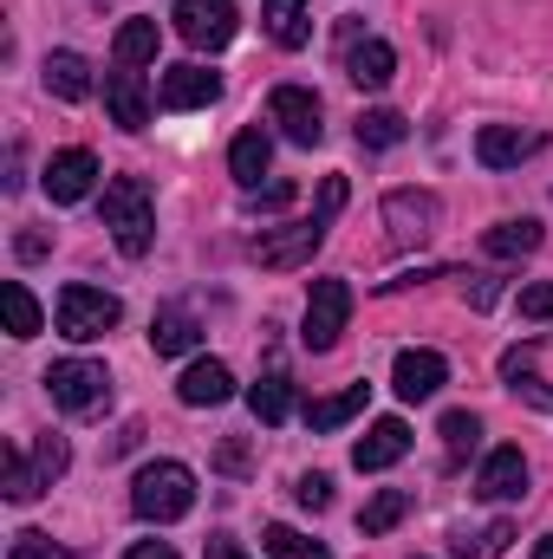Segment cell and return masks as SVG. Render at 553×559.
I'll return each mask as SVG.
<instances>
[{
    "label": "cell",
    "instance_id": "6da1fadb",
    "mask_svg": "<svg viewBox=\"0 0 553 559\" xmlns=\"http://www.w3.org/2000/svg\"><path fill=\"white\" fill-rule=\"evenodd\" d=\"M105 228L118 241V254L143 261L156 241V209H150V182L143 176H111L105 182Z\"/></svg>",
    "mask_w": 553,
    "mask_h": 559
},
{
    "label": "cell",
    "instance_id": "7a4b0ae2",
    "mask_svg": "<svg viewBox=\"0 0 553 559\" xmlns=\"http://www.w3.org/2000/svg\"><path fill=\"white\" fill-rule=\"evenodd\" d=\"M131 508H138V521H156V527L183 521L196 508V475L183 462H143L131 481Z\"/></svg>",
    "mask_w": 553,
    "mask_h": 559
},
{
    "label": "cell",
    "instance_id": "3957f363",
    "mask_svg": "<svg viewBox=\"0 0 553 559\" xmlns=\"http://www.w3.org/2000/svg\"><path fill=\"white\" fill-rule=\"evenodd\" d=\"M52 319H59V338H72V345H92V338H105V332H111V325L125 319V306H118V293H105V286H85V280H72V286L59 293Z\"/></svg>",
    "mask_w": 553,
    "mask_h": 559
},
{
    "label": "cell",
    "instance_id": "277c9868",
    "mask_svg": "<svg viewBox=\"0 0 553 559\" xmlns=\"http://www.w3.org/2000/svg\"><path fill=\"white\" fill-rule=\"evenodd\" d=\"M326 228H332V215H306V222H280V228H261V235L248 241V261H255V267H268V274L306 267V261L319 254Z\"/></svg>",
    "mask_w": 553,
    "mask_h": 559
},
{
    "label": "cell",
    "instance_id": "5b68a950",
    "mask_svg": "<svg viewBox=\"0 0 553 559\" xmlns=\"http://www.w3.org/2000/svg\"><path fill=\"white\" fill-rule=\"evenodd\" d=\"M46 397H52L66 417H92V411L111 397V371L92 365V358H59V365L46 371Z\"/></svg>",
    "mask_w": 553,
    "mask_h": 559
},
{
    "label": "cell",
    "instance_id": "8992f818",
    "mask_svg": "<svg viewBox=\"0 0 553 559\" xmlns=\"http://www.w3.org/2000/svg\"><path fill=\"white\" fill-rule=\"evenodd\" d=\"M345 319H352V286L345 280H313V293H306V352H332L339 345V332H345Z\"/></svg>",
    "mask_w": 553,
    "mask_h": 559
},
{
    "label": "cell",
    "instance_id": "52a82bcc",
    "mask_svg": "<svg viewBox=\"0 0 553 559\" xmlns=\"http://www.w3.org/2000/svg\"><path fill=\"white\" fill-rule=\"evenodd\" d=\"M176 33L196 46V52H222L228 39H235V26H242V13H235V0H176Z\"/></svg>",
    "mask_w": 553,
    "mask_h": 559
},
{
    "label": "cell",
    "instance_id": "ba28073f",
    "mask_svg": "<svg viewBox=\"0 0 553 559\" xmlns=\"http://www.w3.org/2000/svg\"><path fill=\"white\" fill-rule=\"evenodd\" d=\"M268 124H280V138L299 143V150H313L326 138V111H319V98L306 85H274L268 92Z\"/></svg>",
    "mask_w": 553,
    "mask_h": 559
},
{
    "label": "cell",
    "instance_id": "9c48e42d",
    "mask_svg": "<svg viewBox=\"0 0 553 559\" xmlns=\"http://www.w3.org/2000/svg\"><path fill=\"white\" fill-rule=\"evenodd\" d=\"M436 222H443V202H436L430 189H391V195H385V228H391V241H398V248L430 241V235H436Z\"/></svg>",
    "mask_w": 553,
    "mask_h": 559
},
{
    "label": "cell",
    "instance_id": "30bf717a",
    "mask_svg": "<svg viewBox=\"0 0 553 559\" xmlns=\"http://www.w3.org/2000/svg\"><path fill=\"white\" fill-rule=\"evenodd\" d=\"M411 455V423L404 417H378L358 442H352V468L358 475H378V468H391V462H404Z\"/></svg>",
    "mask_w": 553,
    "mask_h": 559
},
{
    "label": "cell",
    "instance_id": "8fae6325",
    "mask_svg": "<svg viewBox=\"0 0 553 559\" xmlns=\"http://www.w3.org/2000/svg\"><path fill=\"white\" fill-rule=\"evenodd\" d=\"M215 98H222V79L202 72V66H169L163 85H156V105H163V111H202V105H215Z\"/></svg>",
    "mask_w": 553,
    "mask_h": 559
},
{
    "label": "cell",
    "instance_id": "7c38bea8",
    "mask_svg": "<svg viewBox=\"0 0 553 559\" xmlns=\"http://www.w3.org/2000/svg\"><path fill=\"white\" fill-rule=\"evenodd\" d=\"M443 384H449V365H443V352H398L391 391H398L404 404H430Z\"/></svg>",
    "mask_w": 553,
    "mask_h": 559
},
{
    "label": "cell",
    "instance_id": "4fadbf2b",
    "mask_svg": "<svg viewBox=\"0 0 553 559\" xmlns=\"http://www.w3.org/2000/svg\"><path fill=\"white\" fill-rule=\"evenodd\" d=\"M105 111H111L118 131H143L150 124V85H143V72H131V66L105 72Z\"/></svg>",
    "mask_w": 553,
    "mask_h": 559
},
{
    "label": "cell",
    "instance_id": "5bb4252c",
    "mask_svg": "<svg viewBox=\"0 0 553 559\" xmlns=\"http://www.w3.org/2000/svg\"><path fill=\"white\" fill-rule=\"evenodd\" d=\"M541 150V131H521V124H482L475 131V163L482 169H515Z\"/></svg>",
    "mask_w": 553,
    "mask_h": 559
},
{
    "label": "cell",
    "instance_id": "9a60e30c",
    "mask_svg": "<svg viewBox=\"0 0 553 559\" xmlns=\"http://www.w3.org/2000/svg\"><path fill=\"white\" fill-rule=\"evenodd\" d=\"M176 397H183L189 411H215V404L235 397V371H228L222 358H196V365L176 378Z\"/></svg>",
    "mask_w": 553,
    "mask_h": 559
},
{
    "label": "cell",
    "instance_id": "2e32d148",
    "mask_svg": "<svg viewBox=\"0 0 553 559\" xmlns=\"http://www.w3.org/2000/svg\"><path fill=\"white\" fill-rule=\"evenodd\" d=\"M92 182H98V156H92V150H59V156L46 163V195H52V202H85Z\"/></svg>",
    "mask_w": 553,
    "mask_h": 559
},
{
    "label": "cell",
    "instance_id": "e0dca14e",
    "mask_svg": "<svg viewBox=\"0 0 553 559\" xmlns=\"http://www.w3.org/2000/svg\"><path fill=\"white\" fill-rule=\"evenodd\" d=\"M345 79H352L358 92H385V85L398 79V52H391L385 39H352V46H345Z\"/></svg>",
    "mask_w": 553,
    "mask_h": 559
},
{
    "label": "cell",
    "instance_id": "ac0fdd59",
    "mask_svg": "<svg viewBox=\"0 0 553 559\" xmlns=\"http://www.w3.org/2000/svg\"><path fill=\"white\" fill-rule=\"evenodd\" d=\"M475 495H489V501H521L528 495V455L508 442V449H495L489 462H482V475H475Z\"/></svg>",
    "mask_w": 553,
    "mask_h": 559
},
{
    "label": "cell",
    "instance_id": "d6986e66",
    "mask_svg": "<svg viewBox=\"0 0 553 559\" xmlns=\"http://www.w3.org/2000/svg\"><path fill=\"white\" fill-rule=\"evenodd\" d=\"M268 163H274V138H268L261 124H248V131L235 138V150H228V176H235L242 189H261Z\"/></svg>",
    "mask_w": 553,
    "mask_h": 559
},
{
    "label": "cell",
    "instance_id": "ffe728a7",
    "mask_svg": "<svg viewBox=\"0 0 553 559\" xmlns=\"http://www.w3.org/2000/svg\"><path fill=\"white\" fill-rule=\"evenodd\" d=\"M150 345H156V358H183V352L202 345V325H196L183 306H163V312L150 319Z\"/></svg>",
    "mask_w": 553,
    "mask_h": 559
},
{
    "label": "cell",
    "instance_id": "44dd1931",
    "mask_svg": "<svg viewBox=\"0 0 553 559\" xmlns=\"http://www.w3.org/2000/svg\"><path fill=\"white\" fill-rule=\"evenodd\" d=\"M261 26H268V39H274L280 52H299V46L313 39L306 0H268V7H261Z\"/></svg>",
    "mask_w": 553,
    "mask_h": 559
},
{
    "label": "cell",
    "instance_id": "7402d4cb",
    "mask_svg": "<svg viewBox=\"0 0 553 559\" xmlns=\"http://www.w3.org/2000/svg\"><path fill=\"white\" fill-rule=\"evenodd\" d=\"M365 404H372V384H352V391H339V397H313V404H306V429H313V436L345 429Z\"/></svg>",
    "mask_w": 553,
    "mask_h": 559
},
{
    "label": "cell",
    "instance_id": "603a6c76",
    "mask_svg": "<svg viewBox=\"0 0 553 559\" xmlns=\"http://www.w3.org/2000/svg\"><path fill=\"white\" fill-rule=\"evenodd\" d=\"M46 92L66 98V105L92 98V66H85L79 52H46Z\"/></svg>",
    "mask_w": 553,
    "mask_h": 559
},
{
    "label": "cell",
    "instance_id": "cb8c5ba5",
    "mask_svg": "<svg viewBox=\"0 0 553 559\" xmlns=\"http://www.w3.org/2000/svg\"><path fill=\"white\" fill-rule=\"evenodd\" d=\"M156 46H163V33H156V20H150V13H138V20H125V26H118V39H111L118 66H131V72L156 59Z\"/></svg>",
    "mask_w": 553,
    "mask_h": 559
},
{
    "label": "cell",
    "instance_id": "d4e9b609",
    "mask_svg": "<svg viewBox=\"0 0 553 559\" xmlns=\"http://www.w3.org/2000/svg\"><path fill=\"white\" fill-rule=\"evenodd\" d=\"M482 248H489L495 261H521V254L541 248V222H528V215H521V222H495V228L482 235Z\"/></svg>",
    "mask_w": 553,
    "mask_h": 559
},
{
    "label": "cell",
    "instance_id": "484cf974",
    "mask_svg": "<svg viewBox=\"0 0 553 559\" xmlns=\"http://www.w3.org/2000/svg\"><path fill=\"white\" fill-rule=\"evenodd\" d=\"M436 436H443V468H462L475 455V442H482V417L475 411H449Z\"/></svg>",
    "mask_w": 553,
    "mask_h": 559
},
{
    "label": "cell",
    "instance_id": "4316f807",
    "mask_svg": "<svg viewBox=\"0 0 553 559\" xmlns=\"http://www.w3.org/2000/svg\"><path fill=\"white\" fill-rule=\"evenodd\" d=\"M248 411L261 423H286L293 417V378L286 371H268L261 384H248Z\"/></svg>",
    "mask_w": 553,
    "mask_h": 559
},
{
    "label": "cell",
    "instance_id": "83f0119b",
    "mask_svg": "<svg viewBox=\"0 0 553 559\" xmlns=\"http://www.w3.org/2000/svg\"><path fill=\"white\" fill-rule=\"evenodd\" d=\"M411 508H416V495H411V488H378V495L365 501L358 527H365V534H391V527H398V521H404Z\"/></svg>",
    "mask_w": 553,
    "mask_h": 559
},
{
    "label": "cell",
    "instance_id": "f1b7e54d",
    "mask_svg": "<svg viewBox=\"0 0 553 559\" xmlns=\"http://www.w3.org/2000/svg\"><path fill=\"white\" fill-rule=\"evenodd\" d=\"M0 312H7V332L13 338H39V299L26 293V280H7L0 286Z\"/></svg>",
    "mask_w": 553,
    "mask_h": 559
},
{
    "label": "cell",
    "instance_id": "f546056e",
    "mask_svg": "<svg viewBox=\"0 0 553 559\" xmlns=\"http://www.w3.org/2000/svg\"><path fill=\"white\" fill-rule=\"evenodd\" d=\"M0 468H7V475H0V495H7L13 508H26V501L39 495V475H33V455H20V449L7 442V455H0Z\"/></svg>",
    "mask_w": 553,
    "mask_h": 559
},
{
    "label": "cell",
    "instance_id": "4dcf8cb0",
    "mask_svg": "<svg viewBox=\"0 0 553 559\" xmlns=\"http://www.w3.org/2000/svg\"><path fill=\"white\" fill-rule=\"evenodd\" d=\"M404 138H411L404 111H365V118H358V143H365V150H398Z\"/></svg>",
    "mask_w": 553,
    "mask_h": 559
},
{
    "label": "cell",
    "instance_id": "1f68e13d",
    "mask_svg": "<svg viewBox=\"0 0 553 559\" xmlns=\"http://www.w3.org/2000/svg\"><path fill=\"white\" fill-rule=\"evenodd\" d=\"M508 540H515V527L508 521H489L482 534H456V559H502Z\"/></svg>",
    "mask_w": 553,
    "mask_h": 559
},
{
    "label": "cell",
    "instance_id": "d6a6232c",
    "mask_svg": "<svg viewBox=\"0 0 553 559\" xmlns=\"http://www.w3.org/2000/svg\"><path fill=\"white\" fill-rule=\"evenodd\" d=\"M261 547H268V559H332L319 540H306V534H293V527H280V521L261 534Z\"/></svg>",
    "mask_w": 553,
    "mask_h": 559
},
{
    "label": "cell",
    "instance_id": "836d02e7",
    "mask_svg": "<svg viewBox=\"0 0 553 559\" xmlns=\"http://www.w3.org/2000/svg\"><path fill=\"white\" fill-rule=\"evenodd\" d=\"M66 468H72V449H66V436H39V442H33V475H39V488H52Z\"/></svg>",
    "mask_w": 553,
    "mask_h": 559
},
{
    "label": "cell",
    "instance_id": "e575fe53",
    "mask_svg": "<svg viewBox=\"0 0 553 559\" xmlns=\"http://www.w3.org/2000/svg\"><path fill=\"white\" fill-rule=\"evenodd\" d=\"M7 559H79V554H66V547H52L46 534H13V547H7Z\"/></svg>",
    "mask_w": 553,
    "mask_h": 559
},
{
    "label": "cell",
    "instance_id": "d590c367",
    "mask_svg": "<svg viewBox=\"0 0 553 559\" xmlns=\"http://www.w3.org/2000/svg\"><path fill=\"white\" fill-rule=\"evenodd\" d=\"M293 501H299L306 514L332 508V475H299V481H293Z\"/></svg>",
    "mask_w": 553,
    "mask_h": 559
},
{
    "label": "cell",
    "instance_id": "8d00e7d4",
    "mask_svg": "<svg viewBox=\"0 0 553 559\" xmlns=\"http://www.w3.org/2000/svg\"><path fill=\"white\" fill-rule=\"evenodd\" d=\"M215 468H222V475H248V468H255V449H248L242 436H228V442L215 449Z\"/></svg>",
    "mask_w": 553,
    "mask_h": 559
},
{
    "label": "cell",
    "instance_id": "74e56055",
    "mask_svg": "<svg viewBox=\"0 0 553 559\" xmlns=\"http://www.w3.org/2000/svg\"><path fill=\"white\" fill-rule=\"evenodd\" d=\"M13 254H20V261H46V254H52V235H46V228H20V235H13Z\"/></svg>",
    "mask_w": 553,
    "mask_h": 559
},
{
    "label": "cell",
    "instance_id": "f35d334b",
    "mask_svg": "<svg viewBox=\"0 0 553 559\" xmlns=\"http://www.w3.org/2000/svg\"><path fill=\"white\" fill-rule=\"evenodd\" d=\"M293 195H299V189H293L286 176H280V182H268V189H248V202H255V209H268V215H274V209H286Z\"/></svg>",
    "mask_w": 553,
    "mask_h": 559
},
{
    "label": "cell",
    "instance_id": "ab89813d",
    "mask_svg": "<svg viewBox=\"0 0 553 559\" xmlns=\"http://www.w3.org/2000/svg\"><path fill=\"white\" fill-rule=\"evenodd\" d=\"M521 312H528V319H553V286H548V280L521 286Z\"/></svg>",
    "mask_w": 553,
    "mask_h": 559
},
{
    "label": "cell",
    "instance_id": "60d3db41",
    "mask_svg": "<svg viewBox=\"0 0 553 559\" xmlns=\"http://www.w3.org/2000/svg\"><path fill=\"white\" fill-rule=\"evenodd\" d=\"M345 209V176H326L319 182V215H339Z\"/></svg>",
    "mask_w": 553,
    "mask_h": 559
},
{
    "label": "cell",
    "instance_id": "b9f144b4",
    "mask_svg": "<svg viewBox=\"0 0 553 559\" xmlns=\"http://www.w3.org/2000/svg\"><path fill=\"white\" fill-rule=\"evenodd\" d=\"M202 559H248V547H242L235 534H209V547H202Z\"/></svg>",
    "mask_w": 553,
    "mask_h": 559
},
{
    "label": "cell",
    "instance_id": "7bdbcfd3",
    "mask_svg": "<svg viewBox=\"0 0 553 559\" xmlns=\"http://www.w3.org/2000/svg\"><path fill=\"white\" fill-rule=\"evenodd\" d=\"M528 365H534V345H515V352H508V358H502V378H508V384H515V378H521V371H528Z\"/></svg>",
    "mask_w": 553,
    "mask_h": 559
},
{
    "label": "cell",
    "instance_id": "ee69618b",
    "mask_svg": "<svg viewBox=\"0 0 553 559\" xmlns=\"http://www.w3.org/2000/svg\"><path fill=\"white\" fill-rule=\"evenodd\" d=\"M125 559H176V547H169V540H138Z\"/></svg>",
    "mask_w": 553,
    "mask_h": 559
},
{
    "label": "cell",
    "instance_id": "f6af8a7d",
    "mask_svg": "<svg viewBox=\"0 0 553 559\" xmlns=\"http://www.w3.org/2000/svg\"><path fill=\"white\" fill-rule=\"evenodd\" d=\"M495 293H502V280H475L469 286V306H495Z\"/></svg>",
    "mask_w": 553,
    "mask_h": 559
},
{
    "label": "cell",
    "instance_id": "bcb514c9",
    "mask_svg": "<svg viewBox=\"0 0 553 559\" xmlns=\"http://www.w3.org/2000/svg\"><path fill=\"white\" fill-rule=\"evenodd\" d=\"M534 559H553V534L548 540H534Z\"/></svg>",
    "mask_w": 553,
    "mask_h": 559
}]
</instances>
